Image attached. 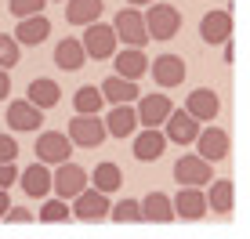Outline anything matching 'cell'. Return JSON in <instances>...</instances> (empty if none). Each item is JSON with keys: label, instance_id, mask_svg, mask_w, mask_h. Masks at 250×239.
<instances>
[{"label": "cell", "instance_id": "15", "mask_svg": "<svg viewBox=\"0 0 250 239\" xmlns=\"http://www.w3.org/2000/svg\"><path fill=\"white\" fill-rule=\"evenodd\" d=\"M200 37H203V44H229V37H232V15L225 11V7L207 11L200 19Z\"/></svg>", "mask_w": 250, "mask_h": 239}, {"label": "cell", "instance_id": "34", "mask_svg": "<svg viewBox=\"0 0 250 239\" xmlns=\"http://www.w3.org/2000/svg\"><path fill=\"white\" fill-rule=\"evenodd\" d=\"M19 159V141L11 134H0V163H15Z\"/></svg>", "mask_w": 250, "mask_h": 239}, {"label": "cell", "instance_id": "4", "mask_svg": "<svg viewBox=\"0 0 250 239\" xmlns=\"http://www.w3.org/2000/svg\"><path fill=\"white\" fill-rule=\"evenodd\" d=\"M113 33H116V40H124V44L134 47V51H142L145 44H149V33H145L142 11H134V7H120V11H116Z\"/></svg>", "mask_w": 250, "mask_h": 239}, {"label": "cell", "instance_id": "8", "mask_svg": "<svg viewBox=\"0 0 250 239\" xmlns=\"http://www.w3.org/2000/svg\"><path fill=\"white\" fill-rule=\"evenodd\" d=\"M174 181L185 185V189H203V185L214 181V170L207 159H200L196 152H188V156H182L174 163Z\"/></svg>", "mask_w": 250, "mask_h": 239}, {"label": "cell", "instance_id": "29", "mask_svg": "<svg viewBox=\"0 0 250 239\" xmlns=\"http://www.w3.org/2000/svg\"><path fill=\"white\" fill-rule=\"evenodd\" d=\"M232 196H236V189H232L229 178H218V181H210L207 210H214V214H229V210H232Z\"/></svg>", "mask_w": 250, "mask_h": 239}, {"label": "cell", "instance_id": "9", "mask_svg": "<svg viewBox=\"0 0 250 239\" xmlns=\"http://www.w3.org/2000/svg\"><path fill=\"white\" fill-rule=\"evenodd\" d=\"M149 73H152V83L163 87V91L185 83V76H188L182 55H160V58H152V62H149Z\"/></svg>", "mask_w": 250, "mask_h": 239}, {"label": "cell", "instance_id": "26", "mask_svg": "<svg viewBox=\"0 0 250 239\" xmlns=\"http://www.w3.org/2000/svg\"><path fill=\"white\" fill-rule=\"evenodd\" d=\"M163 149H167L163 131H138L134 134V159H142V163H156L163 156Z\"/></svg>", "mask_w": 250, "mask_h": 239}, {"label": "cell", "instance_id": "20", "mask_svg": "<svg viewBox=\"0 0 250 239\" xmlns=\"http://www.w3.org/2000/svg\"><path fill=\"white\" fill-rule=\"evenodd\" d=\"M40 123H44V113L33 109L25 98L7 101V127H11V131H37Z\"/></svg>", "mask_w": 250, "mask_h": 239}, {"label": "cell", "instance_id": "7", "mask_svg": "<svg viewBox=\"0 0 250 239\" xmlns=\"http://www.w3.org/2000/svg\"><path fill=\"white\" fill-rule=\"evenodd\" d=\"M196 156L207 159V163H218V159H225L229 156V149H232V141H229V131H221V127H200V134H196Z\"/></svg>", "mask_w": 250, "mask_h": 239}, {"label": "cell", "instance_id": "18", "mask_svg": "<svg viewBox=\"0 0 250 239\" xmlns=\"http://www.w3.org/2000/svg\"><path fill=\"white\" fill-rule=\"evenodd\" d=\"M25 101H29L33 109H55L58 101H62V87H58L55 80H47V76H37V80H29V87H25Z\"/></svg>", "mask_w": 250, "mask_h": 239}, {"label": "cell", "instance_id": "19", "mask_svg": "<svg viewBox=\"0 0 250 239\" xmlns=\"http://www.w3.org/2000/svg\"><path fill=\"white\" fill-rule=\"evenodd\" d=\"M113 65H116L113 76H120V80H131V83H138V76L149 73V58H145L142 51H134V47L116 51V55H113Z\"/></svg>", "mask_w": 250, "mask_h": 239}, {"label": "cell", "instance_id": "35", "mask_svg": "<svg viewBox=\"0 0 250 239\" xmlns=\"http://www.w3.org/2000/svg\"><path fill=\"white\" fill-rule=\"evenodd\" d=\"M4 221H7V225H33L37 214H33V210H25V207H11V210L4 214Z\"/></svg>", "mask_w": 250, "mask_h": 239}, {"label": "cell", "instance_id": "13", "mask_svg": "<svg viewBox=\"0 0 250 239\" xmlns=\"http://www.w3.org/2000/svg\"><path fill=\"white\" fill-rule=\"evenodd\" d=\"M196 134H200V123L185 109H170V116L163 120V138L174 141V145H192Z\"/></svg>", "mask_w": 250, "mask_h": 239}, {"label": "cell", "instance_id": "1", "mask_svg": "<svg viewBox=\"0 0 250 239\" xmlns=\"http://www.w3.org/2000/svg\"><path fill=\"white\" fill-rule=\"evenodd\" d=\"M142 22H145L149 40H170L182 29V11H178L174 4H149V11L142 15Z\"/></svg>", "mask_w": 250, "mask_h": 239}, {"label": "cell", "instance_id": "24", "mask_svg": "<svg viewBox=\"0 0 250 239\" xmlns=\"http://www.w3.org/2000/svg\"><path fill=\"white\" fill-rule=\"evenodd\" d=\"M98 91H102V98H105L109 105H131V101L142 98L138 83L120 80V76H109V80H102V83H98Z\"/></svg>", "mask_w": 250, "mask_h": 239}, {"label": "cell", "instance_id": "3", "mask_svg": "<svg viewBox=\"0 0 250 239\" xmlns=\"http://www.w3.org/2000/svg\"><path fill=\"white\" fill-rule=\"evenodd\" d=\"M65 138H69V145H80V149H98L109 134H105L102 116H73V120H69Z\"/></svg>", "mask_w": 250, "mask_h": 239}, {"label": "cell", "instance_id": "33", "mask_svg": "<svg viewBox=\"0 0 250 239\" xmlns=\"http://www.w3.org/2000/svg\"><path fill=\"white\" fill-rule=\"evenodd\" d=\"M44 4L47 0H7V11L15 19H33V15H44Z\"/></svg>", "mask_w": 250, "mask_h": 239}, {"label": "cell", "instance_id": "28", "mask_svg": "<svg viewBox=\"0 0 250 239\" xmlns=\"http://www.w3.org/2000/svg\"><path fill=\"white\" fill-rule=\"evenodd\" d=\"M102 105H105V98H102V91L94 87V83H83V87H76V95H73L76 116H98Z\"/></svg>", "mask_w": 250, "mask_h": 239}, {"label": "cell", "instance_id": "27", "mask_svg": "<svg viewBox=\"0 0 250 239\" xmlns=\"http://www.w3.org/2000/svg\"><path fill=\"white\" fill-rule=\"evenodd\" d=\"M87 181H94V192H102V196H109V192H116L120 185H124V170H120L116 163H98L94 167V174H87Z\"/></svg>", "mask_w": 250, "mask_h": 239}, {"label": "cell", "instance_id": "36", "mask_svg": "<svg viewBox=\"0 0 250 239\" xmlns=\"http://www.w3.org/2000/svg\"><path fill=\"white\" fill-rule=\"evenodd\" d=\"M19 181V167L15 163H0V189H11Z\"/></svg>", "mask_w": 250, "mask_h": 239}, {"label": "cell", "instance_id": "11", "mask_svg": "<svg viewBox=\"0 0 250 239\" xmlns=\"http://www.w3.org/2000/svg\"><path fill=\"white\" fill-rule=\"evenodd\" d=\"M109 196H102V192H94L91 185L83 189L80 196L73 199V207H69V214L73 218H80V221H102V218H109Z\"/></svg>", "mask_w": 250, "mask_h": 239}, {"label": "cell", "instance_id": "30", "mask_svg": "<svg viewBox=\"0 0 250 239\" xmlns=\"http://www.w3.org/2000/svg\"><path fill=\"white\" fill-rule=\"evenodd\" d=\"M109 218L116 225H142V207H138V199H120L109 207Z\"/></svg>", "mask_w": 250, "mask_h": 239}, {"label": "cell", "instance_id": "25", "mask_svg": "<svg viewBox=\"0 0 250 239\" xmlns=\"http://www.w3.org/2000/svg\"><path fill=\"white\" fill-rule=\"evenodd\" d=\"M19 181H22V192L25 196H33V199H47V192H51V170L44 163H33V167L19 170Z\"/></svg>", "mask_w": 250, "mask_h": 239}, {"label": "cell", "instance_id": "2", "mask_svg": "<svg viewBox=\"0 0 250 239\" xmlns=\"http://www.w3.org/2000/svg\"><path fill=\"white\" fill-rule=\"evenodd\" d=\"M116 33H113V25H105V22H91L87 29H83V37H80V47H83V55L94 58V62H105V58H113L116 55Z\"/></svg>", "mask_w": 250, "mask_h": 239}, {"label": "cell", "instance_id": "16", "mask_svg": "<svg viewBox=\"0 0 250 239\" xmlns=\"http://www.w3.org/2000/svg\"><path fill=\"white\" fill-rule=\"evenodd\" d=\"M15 44H25V47H37V44H44V40L51 37V19L47 15H33V19H19V25H15Z\"/></svg>", "mask_w": 250, "mask_h": 239}, {"label": "cell", "instance_id": "37", "mask_svg": "<svg viewBox=\"0 0 250 239\" xmlns=\"http://www.w3.org/2000/svg\"><path fill=\"white\" fill-rule=\"evenodd\" d=\"M7 95H11V76L0 69V98H7Z\"/></svg>", "mask_w": 250, "mask_h": 239}, {"label": "cell", "instance_id": "38", "mask_svg": "<svg viewBox=\"0 0 250 239\" xmlns=\"http://www.w3.org/2000/svg\"><path fill=\"white\" fill-rule=\"evenodd\" d=\"M7 210H11V199H7V189H0V221H4Z\"/></svg>", "mask_w": 250, "mask_h": 239}, {"label": "cell", "instance_id": "10", "mask_svg": "<svg viewBox=\"0 0 250 239\" xmlns=\"http://www.w3.org/2000/svg\"><path fill=\"white\" fill-rule=\"evenodd\" d=\"M170 98L167 95H142L138 98V123H145V131H160L163 127V120L170 116Z\"/></svg>", "mask_w": 250, "mask_h": 239}, {"label": "cell", "instance_id": "21", "mask_svg": "<svg viewBox=\"0 0 250 239\" xmlns=\"http://www.w3.org/2000/svg\"><path fill=\"white\" fill-rule=\"evenodd\" d=\"M83 62H87V55H83V47H80V37H62L55 44V65L62 73L83 69Z\"/></svg>", "mask_w": 250, "mask_h": 239}, {"label": "cell", "instance_id": "31", "mask_svg": "<svg viewBox=\"0 0 250 239\" xmlns=\"http://www.w3.org/2000/svg\"><path fill=\"white\" fill-rule=\"evenodd\" d=\"M40 221H44V225H62V221H69L73 214H69V203L65 199H44V207H40V214H37Z\"/></svg>", "mask_w": 250, "mask_h": 239}, {"label": "cell", "instance_id": "39", "mask_svg": "<svg viewBox=\"0 0 250 239\" xmlns=\"http://www.w3.org/2000/svg\"><path fill=\"white\" fill-rule=\"evenodd\" d=\"M127 4H131L134 11H138V7H149V4H156V0H127Z\"/></svg>", "mask_w": 250, "mask_h": 239}, {"label": "cell", "instance_id": "5", "mask_svg": "<svg viewBox=\"0 0 250 239\" xmlns=\"http://www.w3.org/2000/svg\"><path fill=\"white\" fill-rule=\"evenodd\" d=\"M87 170H83L80 163H58V170L51 174V189L58 192V199H76L83 189H87Z\"/></svg>", "mask_w": 250, "mask_h": 239}, {"label": "cell", "instance_id": "12", "mask_svg": "<svg viewBox=\"0 0 250 239\" xmlns=\"http://www.w3.org/2000/svg\"><path fill=\"white\" fill-rule=\"evenodd\" d=\"M185 113L196 120V123H214L221 113V98L214 95L210 87H196L192 95L185 98Z\"/></svg>", "mask_w": 250, "mask_h": 239}, {"label": "cell", "instance_id": "14", "mask_svg": "<svg viewBox=\"0 0 250 239\" xmlns=\"http://www.w3.org/2000/svg\"><path fill=\"white\" fill-rule=\"evenodd\" d=\"M170 207H174V218H182V221H203L207 218V196H203V189L178 185V196L170 199Z\"/></svg>", "mask_w": 250, "mask_h": 239}, {"label": "cell", "instance_id": "17", "mask_svg": "<svg viewBox=\"0 0 250 239\" xmlns=\"http://www.w3.org/2000/svg\"><path fill=\"white\" fill-rule=\"evenodd\" d=\"M102 123H105V134H113V138H120V141L138 134V113H134V105H113Z\"/></svg>", "mask_w": 250, "mask_h": 239}, {"label": "cell", "instance_id": "23", "mask_svg": "<svg viewBox=\"0 0 250 239\" xmlns=\"http://www.w3.org/2000/svg\"><path fill=\"white\" fill-rule=\"evenodd\" d=\"M102 11H105V0H65V22L80 25V29H87L91 22H98Z\"/></svg>", "mask_w": 250, "mask_h": 239}, {"label": "cell", "instance_id": "22", "mask_svg": "<svg viewBox=\"0 0 250 239\" xmlns=\"http://www.w3.org/2000/svg\"><path fill=\"white\" fill-rule=\"evenodd\" d=\"M138 207H142V221H156V225H170V221H178L167 192H149L145 199H138Z\"/></svg>", "mask_w": 250, "mask_h": 239}, {"label": "cell", "instance_id": "6", "mask_svg": "<svg viewBox=\"0 0 250 239\" xmlns=\"http://www.w3.org/2000/svg\"><path fill=\"white\" fill-rule=\"evenodd\" d=\"M37 163L44 167H58V163H69V156H73V145H69V138L62 131H44L37 138Z\"/></svg>", "mask_w": 250, "mask_h": 239}, {"label": "cell", "instance_id": "32", "mask_svg": "<svg viewBox=\"0 0 250 239\" xmlns=\"http://www.w3.org/2000/svg\"><path fill=\"white\" fill-rule=\"evenodd\" d=\"M19 58H22V47L15 44V37H7V33H0V69H15L19 65Z\"/></svg>", "mask_w": 250, "mask_h": 239}]
</instances>
